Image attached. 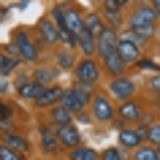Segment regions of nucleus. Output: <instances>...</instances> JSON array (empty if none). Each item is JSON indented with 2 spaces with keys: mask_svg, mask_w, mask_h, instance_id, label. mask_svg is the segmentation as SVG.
Instances as JSON below:
<instances>
[{
  "mask_svg": "<svg viewBox=\"0 0 160 160\" xmlns=\"http://www.w3.org/2000/svg\"><path fill=\"white\" fill-rule=\"evenodd\" d=\"M8 43L17 49V54H19L22 62H33V65H38V60H41V43L33 38V33H30L27 27H17V30L11 33Z\"/></svg>",
  "mask_w": 160,
  "mask_h": 160,
  "instance_id": "obj_1",
  "label": "nucleus"
},
{
  "mask_svg": "<svg viewBox=\"0 0 160 160\" xmlns=\"http://www.w3.org/2000/svg\"><path fill=\"white\" fill-rule=\"evenodd\" d=\"M128 30H158V14L152 3H130L125 19Z\"/></svg>",
  "mask_w": 160,
  "mask_h": 160,
  "instance_id": "obj_2",
  "label": "nucleus"
},
{
  "mask_svg": "<svg viewBox=\"0 0 160 160\" xmlns=\"http://www.w3.org/2000/svg\"><path fill=\"white\" fill-rule=\"evenodd\" d=\"M147 119H149L147 106L136 98V101H125L117 106V119L114 122H117V130H119V128H136L141 122H147Z\"/></svg>",
  "mask_w": 160,
  "mask_h": 160,
  "instance_id": "obj_3",
  "label": "nucleus"
},
{
  "mask_svg": "<svg viewBox=\"0 0 160 160\" xmlns=\"http://www.w3.org/2000/svg\"><path fill=\"white\" fill-rule=\"evenodd\" d=\"M101 73H103V68H101V62L95 57H82L76 62V68H73V84L92 90V87L101 82Z\"/></svg>",
  "mask_w": 160,
  "mask_h": 160,
  "instance_id": "obj_4",
  "label": "nucleus"
},
{
  "mask_svg": "<svg viewBox=\"0 0 160 160\" xmlns=\"http://www.w3.org/2000/svg\"><path fill=\"white\" fill-rule=\"evenodd\" d=\"M87 111H90L92 122H98V125H109V122L117 119V106H114V101H111L109 92H95Z\"/></svg>",
  "mask_w": 160,
  "mask_h": 160,
  "instance_id": "obj_5",
  "label": "nucleus"
},
{
  "mask_svg": "<svg viewBox=\"0 0 160 160\" xmlns=\"http://www.w3.org/2000/svg\"><path fill=\"white\" fill-rule=\"evenodd\" d=\"M92 90H87V87H79V84H73V87H68L65 92H62V101H60V106L62 109H68L71 114H82V111H87L90 109V101H92Z\"/></svg>",
  "mask_w": 160,
  "mask_h": 160,
  "instance_id": "obj_6",
  "label": "nucleus"
},
{
  "mask_svg": "<svg viewBox=\"0 0 160 160\" xmlns=\"http://www.w3.org/2000/svg\"><path fill=\"white\" fill-rule=\"evenodd\" d=\"M106 92L111 95V101H136V92H138V84H136L130 76H125V79H111L109 82V90Z\"/></svg>",
  "mask_w": 160,
  "mask_h": 160,
  "instance_id": "obj_7",
  "label": "nucleus"
},
{
  "mask_svg": "<svg viewBox=\"0 0 160 160\" xmlns=\"http://www.w3.org/2000/svg\"><path fill=\"white\" fill-rule=\"evenodd\" d=\"M35 41L41 43V46H57L60 43V27L52 22L49 14L35 22Z\"/></svg>",
  "mask_w": 160,
  "mask_h": 160,
  "instance_id": "obj_8",
  "label": "nucleus"
},
{
  "mask_svg": "<svg viewBox=\"0 0 160 160\" xmlns=\"http://www.w3.org/2000/svg\"><path fill=\"white\" fill-rule=\"evenodd\" d=\"M128 6H130L128 0H101L98 11H101V17L106 19V27L117 30V27H119V22H122V11H125Z\"/></svg>",
  "mask_w": 160,
  "mask_h": 160,
  "instance_id": "obj_9",
  "label": "nucleus"
},
{
  "mask_svg": "<svg viewBox=\"0 0 160 160\" xmlns=\"http://www.w3.org/2000/svg\"><path fill=\"white\" fill-rule=\"evenodd\" d=\"M60 30H68V33H84V11H79V6L73 3H62V27Z\"/></svg>",
  "mask_w": 160,
  "mask_h": 160,
  "instance_id": "obj_10",
  "label": "nucleus"
},
{
  "mask_svg": "<svg viewBox=\"0 0 160 160\" xmlns=\"http://www.w3.org/2000/svg\"><path fill=\"white\" fill-rule=\"evenodd\" d=\"M117 54L122 57V62H125L128 68H133L138 60L144 57V49L138 46V43L133 41V38H128L125 33H119V43H117Z\"/></svg>",
  "mask_w": 160,
  "mask_h": 160,
  "instance_id": "obj_11",
  "label": "nucleus"
},
{
  "mask_svg": "<svg viewBox=\"0 0 160 160\" xmlns=\"http://www.w3.org/2000/svg\"><path fill=\"white\" fill-rule=\"evenodd\" d=\"M14 90H17V95L22 98V101L35 103V101L43 95V90H46V87L35 84L33 79H30V73H19V76H17V84H14Z\"/></svg>",
  "mask_w": 160,
  "mask_h": 160,
  "instance_id": "obj_12",
  "label": "nucleus"
},
{
  "mask_svg": "<svg viewBox=\"0 0 160 160\" xmlns=\"http://www.w3.org/2000/svg\"><path fill=\"white\" fill-rule=\"evenodd\" d=\"M117 141H119L117 147H119L122 152L133 155L138 147H144V144H147V138H144V136L138 133L136 128H119V130H117Z\"/></svg>",
  "mask_w": 160,
  "mask_h": 160,
  "instance_id": "obj_13",
  "label": "nucleus"
},
{
  "mask_svg": "<svg viewBox=\"0 0 160 160\" xmlns=\"http://www.w3.org/2000/svg\"><path fill=\"white\" fill-rule=\"evenodd\" d=\"M38 147H41L46 155H57L62 147H60V141H57V130L49 125V122H41L38 125Z\"/></svg>",
  "mask_w": 160,
  "mask_h": 160,
  "instance_id": "obj_14",
  "label": "nucleus"
},
{
  "mask_svg": "<svg viewBox=\"0 0 160 160\" xmlns=\"http://www.w3.org/2000/svg\"><path fill=\"white\" fill-rule=\"evenodd\" d=\"M57 141L65 152H71V149H79L84 144V138H82V130L76 125H65V128H57Z\"/></svg>",
  "mask_w": 160,
  "mask_h": 160,
  "instance_id": "obj_15",
  "label": "nucleus"
},
{
  "mask_svg": "<svg viewBox=\"0 0 160 160\" xmlns=\"http://www.w3.org/2000/svg\"><path fill=\"white\" fill-rule=\"evenodd\" d=\"M117 43H119V30H111L106 27L101 35H98V57H114L117 54Z\"/></svg>",
  "mask_w": 160,
  "mask_h": 160,
  "instance_id": "obj_16",
  "label": "nucleus"
},
{
  "mask_svg": "<svg viewBox=\"0 0 160 160\" xmlns=\"http://www.w3.org/2000/svg\"><path fill=\"white\" fill-rule=\"evenodd\" d=\"M22 65V60H19V54H17V49L11 46V43H6V46H0V73L8 79L17 68Z\"/></svg>",
  "mask_w": 160,
  "mask_h": 160,
  "instance_id": "obj_17",
  "label": "nucleus"
},
{
  "mask_svg": "<svg viewBox=\"0 0 160 160\" xmlns=\"http://www.w3.org/2000/svg\"><path fill=\"white\" fill-rule=\"evenodd\" d=\"M101 68H103V73L109 76V82H111V79H125L128 71H130V68L122 62L119 54H114V57H103L101 60Z\"/></svg>",
  "mask_w": 160,
  "mask_h": 160,
  "instance_id": "obj_18",
  "label": "nucleus"
},
{
  "mask_svg": "<svg viewBox=\"0 0 160 160\" xmlns=\"http://www.w3.org/2000/svg\"><path fill=\"white\" fill-rule=\"evenodd\" d=\"M57 68L54 65H35L33 68V73H30V79H33L35 84H41V87H54L57 84Z\"/></svg>",
  "mask_w": 160,
  "mask_h": 160,
  "instance_id": "obj_19",
  "label": "nucleus"
},
{
  "mask_svg": "<svg viewBox=\"0 0 160 160\" xmlns=\"http://www.w3.org/2000/svg\"><path fill=\"white\" fill-rule=\"evenodd\" d=\"M62 92H65V90H62L60 84L46 87V90H43V95L33 103V106H35V109H46V111H49V109H54V106H60V101H62Z\"/></svg>",
  "mask_w": 160,
  "mask_h": 160,
  "instance_id": "obj_20",
  "label": "nucleus"
},
{
  "mask_svg": "<svg viewBox=\"0 0 160 160\" xmlns=\"http://www.w3.org/2000/svg\"><path fill=\"white\" fill-rule=\"evenodd\" d=\"M0 144H6L8 149L19 152V155H27V152H30V141H27V136L17 133V130H8V133H3Z\"/></svg>",
  "mask_w": 160,
  "mask_h": 160,
  "instance_id": "obj_21",
  "label": "nucleus"
},
{
  "mask_svg": "<svg viewBox=\"0 0 160 160\" xmlns=\"http://www.w3.org/2000/svg\"><path fill=\"white\" fill-rule=\"evenodd\" d=\"M46 119H49V125L57 130V128H65V125H73V114L62 106H54V109L46 111Z\"/></svg>",
  "mask_w": 160,
  "mask_h": 160,
  "instance_id": "obj_22",
  "label": "nucleus"
},
{
  "mask_svg": "<svg viewBox=\"0 0 160 160\" xmlns=\"http://www.w3.org/2000/svg\"><path fill=\"white\" fill-rule=\"evenodd\" d=\"M76 62H79V60H76L73 49H65V46L57 49V54H54V68H57V71H71V73H73Z\"/></svg>",
  "mask_w": 160,
  "mask_h": 160,
  "instance_id": "obj_23",
  "label": "nucleus"
},
{
  "mask_svg": "<svg viewBox=\"0 0 160 160\" xmlns=\"http://www.w3.org/2000/svg\"><path fill=\"white\" fill-rule=\"evenodd\" d=\"M76 52L82 54V57H95L98 54V38H95L92 33H79V46H76Z\"/></svg>",
  "mask_w": 160,
  "mask_h": 160,
  "instance_id": "obj_24",
  "label": "nucleus"
},
{
  "mask_svg": "<svg viewBox=\"0 0 160 160\" xmlns=\"http://www.w3.org/2000/svg\"><path fill=\"white\" fill-rule=\"evenodd\" d=\"M84 30L92 33L95 38L106 30V19L101 17V11H84Z\"/></svg>",
  "mask_w": 160,
  "mask_h": 160,
  "instance_id": "obj_25",
  "label": "nucleus"
},
{
  "mask_svg": "<svg viewBox=\"0 0 160 160\" xmlns=\"http://www.w3.org/2000/svg\"><path fill=\"white\" fill-rule=\"evenodd\" d=\"M125 35H128V38H133L141 49L158 41V30H125Z\"/></svg>",
  "mask_w": 160,
  "mask_h": 160,
  "instance_id": "obj_26",
  "label": "nucleus"
},
{
  "mask_svg": "<svg viewBox=\"0 0 160 160\" xmlns=\"http://www.w3.org/2000/svg\"><path fill=\"white\" fill-rule=\"evenodd\" d=\"M68 160H101V152L92 149V147H87V144H82L79 149L68 152Z\"/></svg>",
  "mask_w": 160,
  "mask_h": 160,
  "instance_id": "obj_27",
  "label": "nucleus"
},
{
  "mask_svg": "<svg viewBox=\"0 0 160 160\" xmlns=\"http://www.w3.org/2000/svg\"><path fill=\"white\" fill-rule=\"evenodd\" d=\"M11 122H14V106L6 101H0V130H11Z\"/></svg>",
  "mask_w": 160,
  "mask_h": 160,
  "instance_id": "obj_28",
  "label": "nucleus"
},
{
  "mask_svg": "<svg viewBox=\"0 0 160 160\" xmlns=\"http://www.w3.org/2000/svg\"><path fill=\"white\" fill-rule=\"evenodd\" d=\"M130 160H160V158H158V149H155L152 144H144V147H138V149L130 155Z\"/></svg>",
  "mask_w": 160,
  "mask_h": 160,
  "instance_id": "obj_29",
  "label": "nucleus"
},
{
  "mask_svg": "<svg viewBox=\"0 0 160 160\" xmlns=\"http://www.w3.org/2000/svg\"><path fill=\"white\" fill-rule=\"evenodd\" d=\"M147 144L158 147L160 144V117L158 119H149V130H147Z\"/></svg>",
  "mask_w": 160,
  "mask_h": 160,
  "instance_id": "obj_30",
  "label": "nucleus"
},
{
  "mask_svg": "<svg viewBox=\"0 0 160 160\" xmlns=\"http://www.w3.org/2000/svg\"><path fill=\"white\" fill-rule=\"evenodd\" d=\"M101 160H128V152H122L119 147H106L101 149Z\"/></svg>",
  "mask_w": 160,
  "mask_h": 160,
  "instance_id": "obj_31",
  "label": "nucleus"
},
{
  "mask_svg": "<svg viewBox=\"0 0 160 160\" xmlns=\"http://www.w3.org/2000/svg\"><path fill=\"white\" fill-rule=\"evenodd\" d=\"M133 68H136V71H149V73H160V65L155 62V60H149V57H141Z\"/></svg>",
  "mask_w": 160,
  "mask_h": 160,
  "instance_id": "obj_32",
  "label": "nucleus"
},
{
  "mask_svg": "<svg viewBox=\"0 0 160 160\" xmlns=\"http://www.w3.org/2000/svg\"><path fill=\"white\" fill-rule=\"evenodd\" d=\"M144 87L158 98V95H160V73H149V76H147V82H144Z\"/></svg>",
  "mask_w": 160,
  "mask_h": 160,
  "instance_id": "obj_33",
  "label": "nucleus"
},
{
  "mask_svg": "<svg viewBox=\"0 0 160 160\" xmlns=\"http://www.w3.org/2000/svg\"><path fill=\"white\" fill-rule=\"evenodd\" d=\"M0 160H27V155H19V152L8 149L6 144H0Z\"/></svg>",
  "mask_w": 160,
  "mask_h": 160,
  "instance_id": "obj_34",
  "label": "nucleus"
},
{
  "mask_svg": "<svg viewBox=\"0 0 160 160\" xmlns=\"http://www.w3.org/2000/svg\"><path fill=\"white\" fill-rule=\"evenodd\" d=\"M8 90H11V84H8V79H6V76L0 73V95H6V92H8Z\"/></svg>",
  "mask_w": 160,
  "mask_h": 160,
  "instance_id": "obj_35",
  "label": "nucleus"
},
{
  "mask_svg": "<svg viewBox=\"0 0 160 160\" xmlns=\"http://www.w3.org/2000/svg\"><path fill=\"white\" fill-rule=\"evenodd\" d=\"M6 17H8V6H0V22H6Z\"/></svg>",
  "mask_w": 160,
  "mask_h": 160,
  "instance_id": "obj_36",
  "label": "nucleus"
},
{
  "mask_svg": "<svg viewBox=\"0 0 160 160\" xmlns=\"http://www.w3.org/2000/svg\"><path fill=\"white\" fill-rule=\"evenodd\" d=\"M152 6H155V14H158V22H160V0H152Z\"/></svg>",
  "mask_w": 160,
  "mask_h": 160,
  "instance_id": "obj_37",
  "label": "nucleus"
},
{
  "mask_svg": "<svg viewBox=\"0 0 160 160\" xmlns=\"http://www.w3.org/2000/svg\"><path fill=\"white\" fill-rule=\"evenodd\" d=\"M155 46H158V62H160V33H158V41H155Z\"/></svg>",
  "mask_w": 160,
  "mask_h": 160,
  "instance_id": "obj_38",
  "label": "nucleus"
},
{
  "mask_svg": "<svg viewBox=\"0 0 160 160\" xmlns=\"http://www.w3.org/2000/svg\"><path fill=\"white\" fill-rule=\"evenodd\" d=\"M155 109L160 111V95H158V98H155Z\"/></svg>",
  "mask_w": 160,
  "mask_h": 160,
  "instance_id": "obj_39",
  "label": "nucleus"
},
{
  "mask_svg": "<svg viewBox=\"0 0 160 160\" xmlns=\"http://www.w3.org/2000/svg\"><path fill=\"white\" fill-rule=\"evenodd\" d=\"M155 149H158V158H160V144H158V147H155Z\"/></svg>",
  "mask_w": 160,
  "mask_h": 160,
  "instance_id": "obj_40",
  "label": "nucleus"
},
{
  "mask_svg": "<svg viewBox=\"0 0 160 160\" xmlns=\"http://www.w3.org/2000/svg\"><path fill=\"white\" fill-rule=\"evenodd\" d=\"M0 138H3V133H0Z\"/></svg>",
  "mask_w": 160,
  "mask_h": 160,
  "instance_id": "obj_41",
  "label": "nucleus"
}]
</instances>
